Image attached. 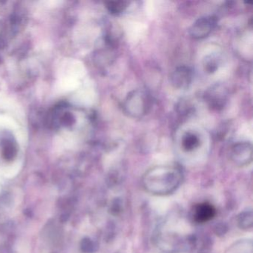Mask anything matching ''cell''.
<instances>
[{
    "label": "cell",
    "mask_w": 253,
    "mask_h": 253,
    "mask_svg": "<svg viewBox=\"0 0 253 253\" xmlns=\"http://www.w3.org/2000/svg\"><path fill=\"white\" fill-rule=\"evenodd\" d=\"M183 173L175 166H156L149 169L143 177L146 191L155 195H167L174 192L181 183Z\"/></svg>",
    "instance_id": "cell-1"
},
{
    "label": "cell",
    "mask_w": 253,
    "mask_h": 253,
    "mask_svg": "<svg viewBox=\"0 0 253 253\" xmlns=\"http://www.w3.org/2000/svg\"><path fill=\"white\" fill-rule=\"evenodd\" d=\"M150 96L143 90H134L126 97L123 103V109L130 118H141L150 110Z\"/></svg>",
    "instance_id": "cell-2"
},
{
    "label": "cell",
    "mask_w": 253,
    "mask_h": 253,
    "mask_svg": "<svg viewBox=\"0 0 253 253\" xmlns=\"http://www.w3.org/2000/svg\"><path fill=\"white\" fill-rule=\"evenodd\" d=\"M227 88L222 84H215L210 87L204 94V100L209 107L212 110H222L227 103Z\"/></svg>",
    "instance_id": "cell-3"
},
{
    "label": "cell",
    "mask_w": 253,
    "mask_h": 253,
    "mask_svg": "<svg viewBox=\"0 0 253 253\" xmlns=\"http://www.w3.org/2000/svg\"><path fill=\"white\" fill-rule=\"evenodd\" d=\"M230 158L238 167L248 165L253 160V146L250 142H238L231 148Z\"/></svg>",
    "instance_id": "cell-4"
},
{
    "label": "cell",
    "mask_w": 253,
    "mask_h": 253,
    "mask_svg": "<svg viewBox=\"0 0 253 253\" xmlns=\"http://www.w3.org/2000/svg\"><path fill=\"white\" fill-rule=\"evenodd\" d=\"M217 20L212 16L201 17L189 29V35L193 39L201 40L208 37L215 28Z\"/></svg>",
    "instance_id": "cell-5"
},
{
    "label": "cell",
    "mask_w": 253,
    "mask_h": 253,
    "mask_svg": "<svg viewBox=\"0 0 253 253\" xmlns=\"http://www.w3.org/2000/svg\"><path fill=\"white\" fill-rule=\"evenodd\" d=\"M193 73L190 68L186 66L176 68L170 75L171 85L177 89H185L192 84Z\"/></svg>",
    "instance_id": "cell-6"
},
{
    "label": "cell",
    "mask_w": 253,
    "mask_h": 253,
    "mask_svg": "<svg viewBox=\"0 0 253 253\" xmlns=\"http://www.w3.org/2000/svg\"><path fill=\"white\" fill-rule=\"evenodd\" d=\"M216 214V210L209 203H201L194 207L193 220L197 223H206L211 220Z\"/></svg>",
    "instance_id": "cell-7"
},
{
    "label": "cell",
    "mask_w": 253,
    "mask_h": 253,
    "mask_svg": "<svg viewBox=\"0 0 253 253\" xmlns=\"http://www.w3.org/2000/svg\"><path fill=\"white\" fill-rule=\"evenodd\" d=\"M200 146V138L194 133H186L182 139V147L186 152H192Z\"/></svg>",
    "instance_id": "cell-8"
},
{
    "label": "cell",
    "mask_w": 253,
    "mask_h": 253,
    "mask_svg": "<svg viewBox=\"0 0 253 253\" xmlns=\"http://www.w3.org/2000/svg\"><path fill=\"white\" fill-rule=\"evenodd\" d=\"M106 8L114 15H118L125 11L128 7V2L126 1H110L106 2Z\"/></svg>",
    "instance_id": "cell-9"
},
{
    "label": "cell",
    "mask_w": 253,
    "mask_h": 253,
    "mask_svg": "<svg viewBox=\"0 0 253 253\" xmlns=\"http://www.w3.org/2000/svg\"><path fill=\"white\" fill-rule=\"evenodd\" d=\"M238 226L241 229L247 230L253 227V212L252 210L244 211L238 217Z\"/></svg>",
    "instance_id": "cell-10"
},
{
    "label": "cell",
    "mask_w": 253,
    "mask_h": 253,
    "mask_svg": "<svg viewBox=\"0 0 253 253\" xmlns=\"http://www.w3.org/2000/svg\"><path fill=\"white\" fill-rule=\"evenodd\" d=\"M219 60L215 56L210 55L206 57L204 61V67L208 73H214L218 69Z\"/></svg>",
    "instance_id": "cell-11"
},
{
    "label": "cell",
    "mask_w": 253,
    "mask_h": 253,
    "mask_svg": "<svg viewBox=\"0 0 253 253\" xmlns=\"http://www.w3.org/2000/svg\"><path fill=\"white\" fill-rule=\"evenodd\" d=\"M17 153V149L11 143H7L4 148L3 155L5 159L11 160L15 156Z\"/></svg>",
    "instance_id": "cell-12"
}]
</instances>
